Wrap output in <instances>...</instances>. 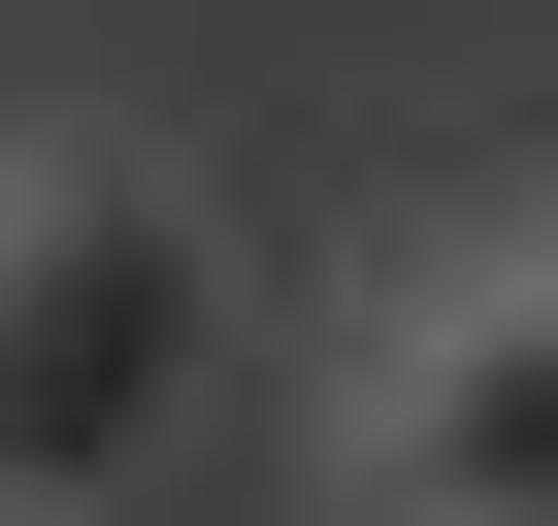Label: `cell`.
Returning a JSON list of instances; mask_svg holds the SVG:
<instances>
[{
  "mask_svg": "<svg viewBox=\"0 0 558 526\" xmlns=\"http://www.w3.org/2000/svg\"><path fill=\"white\" fill-rule=\"evenodd\" d=\"M197 330H230V263H197V198L132 132L0 165V493H132L165 395H197Z\"/></svg>",
  "mask_w": 558,
  "mask_h": 526,
  "instance_id": "obj_1",
  "label": "cell"
},
{
  "mask_svg": "<svg viewBox=\"0 0 558 526\" xmlns=\"http://www.w3.org/2000/svg\"><path fill=\"white\" fill-rule=\"evenodd\" d=\"M362 526H558V263H427V297H395Z\"/></svg>",
  "mask_w": 558,
  "mask_h": 526,
  "instance_id": "obj_2",
  "label": "cell"
},
{
  "mask_svg": "<svg viewBox=\"0 0 558 526\" xmlns=\"http://www.w3.org/2000/svg\"><path fill=\"white\" fill-rule=\"evenodd\" d=\"M0 526H99V493H0Z\"/></svg>",
  "mask_w": 558,
  "mask_h": 526,
  "instance_id": "obj_3",
  "label": "cell"
},
{
  "mask_svg": "<svg viewBox=\"0 0 558 526\" xmlns=\"http://www.w3.org/2000/svg\"><path fill=\"white\" fill-rule=\"evenodd\" d=\"M525 263H558V230H525Z\"/></svg>",
  "mask_w": 558,
  "mask_h": 526,
  "instance_id": "obj_4",
  "label": "cell"
}]
</instances>
